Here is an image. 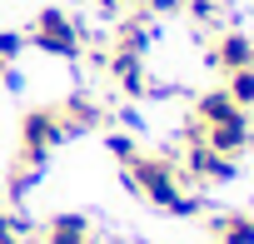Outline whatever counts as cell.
<instances>
[{
  "label": "cell",
  "instance_id": "obj_1",
  "mask_svg": "<svg viewBox=\"0 0 254 244\" xmlns=\"http://www.w3.org/2000/svg\"><path fill=\"white\" fill-rule=\"evenodd\" d=\"M30 45H40L50 55H80L85 50V30L65 10H40V20L30 25Z\"/></svg>",
  "mask_w": 254,
  "mask_h": 244
},
{
  "label": "cell",
  "instance_id": "obj_4",
  "mask_svg": "<svg viewBox=\"0 0 254 244\" xmlns=\"http://www.w3.org/2000/svg\"><path fill=\"white\" fill-rule=\"evenodd\" d=\"M45 244H100V239H95V224L85 214H60L45 224Z\"/></svg>",
  "mask_w": 254,
  "mask_h": 244
},
{
  "label": "cell",
  "instance_id": "obj_2",
  "mask_svg": "<svg viewBox=\"0 0 254 244\" xmlns=\"http://www.w3.org/2000/svg\"><path fill=\"white\" fill-rule=\"evenodd\" d=\"M209 65L224 70V75L249 70V65H254V40H249L244 30H219V35H214V50H209Z\"/></svg>",
  "mask_w": 254,
  "mask_h": 244
},
{
  "label": "cell",
  "instance_id": "obj_3",
  "mask_svg": "<svg viewBox=\"0 0 254 244\" xmlns=\"http://www.w3.org/2000/svg\"><path fill=\"white\" fill-rule=\"evenodd\" d=\"M209 234H214V244H254V214H244V209L214 214Z\"/></svg>",
  "mask_w": 254,
  "mask_h": 244
}]
</instances>
